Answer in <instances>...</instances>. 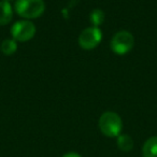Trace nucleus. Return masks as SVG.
<instances>
[{
  "mask_svg": "<svg viewBox=\"0 0 157 157\" xmlns=\"http://www.w3.org/2000/svg\"><path fill=\"white\" fill-rule=\"evenodd\" d=\"M14 9L20 16L33 20L40 17L43 14L45 3L43 0H16Z\"/></svg>",
  "mask_w": 157,
  "mask_h": 157,
  "instance_id": "obj_1",
  "label": "nucleus"
},
{
  "mask_svg": "<svg viewBox=\"0 0 157 157\" xmlns=\"http://www.w3.org/2000/svg\"><path fill=\"white\" fill-rule=\"evenodd\" d=\"M99 128L101 132L107 137H118L123 128L122 118L115 112H105L99 118Z\"/></svg>",
  "mask_w": 157,
  "mask_h": 157,
  "instance_id": "obj_2",
  "label": "nucleus"
},
{
  "mask_svg": "<svg viewBox=\"0 0 157 157\" xmlns=\"http://www.w3.org/2000/svg\"><path fill=\"white\" fill-rule=\"evenodd\" d=\"M135 44V38L129 31L121 30L113 36L111 40V50L117 55H125L130 52Z\"/></svg>",
  "mask_w": 157,
  "mask_h": 157,
  "instance_id": "obj_3",
  "label": "nucleus"
},
{
  "mask_svg": "<svg viewBox=\"0 0 157 157\" xmlns=\"http://www.w3.org/2000/svg\"><path fill=\"white\" fill-rule=\"evenodd\" d=\"M102 40V31L99 27H87L78 36V44L83 50H93Z\"/></svg>",
  "mask_w": 157,
  "mask_h": 157,
  "instance_id": "obj_4",
  "label": "nucleus"
},
{
  "mask_svg": "<svg viewBox=\"0 0 157 157\" xmlns=\"http://www.w3.org/2000/svg\"><path fill=\"white\" fill-rule=\"evenodd\" d=\"M36 26L33 23L28 20L18 21L12 26L11 35L15 41L18 42H26L28 40L33 39L36 35Z\"/></svg>",
  "mask_w": 157,
  "mask_h": 157,
  "instance_id": "obj_5",
  "label": "nucleus"
},
{
  "mask_svg": "<svg viewBox=\"0 0 157 157\" xmlns=\"http://www.w3.org/2000/svg\"><path fill=\"white\" fill-rule=\"evenodd\" d=\"M13 16V9L11 3L8 0H1L0 1V25L5 26L9 24Z\"/></svg>",
  "mask_w": 157,
  "mask_h": 157,
  "instance_id": "obj_6",
  "label": "nucleus"
},
{
  "mask_svg": "<svg viewBox=\"0 0 157 157\" xmlns=\"http://www.w3.org/2000/svg\"><path fill=\"white\" fill-rule=\"evenodd\" d=\"M142 155L143 157H157V136L151 137L144 142Z\"/></svg>",
  "mask_w": 157,
  "mask_h": 157,
  "instance_id": "obj_7",
  "label": "nucleus"
},
{
  "mask_svg": "<svg viewBox=\"0 0 157 157\" xmlns=\"http://www.w3.org/2000/svg\"><path fill=\"white\" fill-rule=\"evenodd\" d=\"M117 146L124 152H129L133 148V141L128 135H120L117 137Z\"/></svg>",
  "mask_w": 157,
  "mask_h": 157,
  "instance_id": "obj_8",
  "label": "nucleus"
},
{
  "mask_svg": "<svg viewBox=\"0 0 157 157\" xmlns=\"http://www.w3.org/2000/svg\"><path fill=\"white\" fill-rule=\"evenodd\" d=\"M17 50V43L14 39H6L1 44V51L5 55H12Z\"/></svg>",
  "mask_w": 157,
  "mask_h": 157,
  "instance_id": "obj_9",
  "label": "nucleus"
},
{
  "mask_svg": "<svg viewBox=\"0 0 157 157\" xmlns=\"http://www.w3.org/2000/svg\"><path fill=\"white\" fill-rule=\"evenodd\" d=\"M90 21L94 27H98L105 21V13L100 9H94L90 15Z\"/></svg>",
  "mask_w": 157,
  "mask_h": 157,
  "instance_id": "obj_10",
  "label": "nucleus"
},
{
  "mask_svg": "<svg viewBox=\"0 0 157 157\" xmlns=\"http://www.w3.org/2000/svg\"><path fill=\"white\" fill-rule=\"evenodd\" d=\"M63 157H82V156H81V155H78V153L70 152V153H67V154H65Z\"/></svg>",
  "mask_w": 157,
  "mask_h": 157,
  "instance_id": "obj_11",
  "label": "nucleus"
},
{
  "mask_svg": "<svg viewBox=\"0 0 157 157\" xmlns=\"http://www.w3.org/2000/svg\"><path fill=\"white\" fill-rule=\"evenodd\" d=\"M8 1H9V0H8Z\"/></svg>",
  "mask_w": 157,
  "mask_h": 157,
  "instance_id": "obj_12",
  "label": "nucleus"
}]
</instances>
